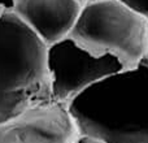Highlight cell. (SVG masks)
<instances>
[{
  "label": "cell",
  "instance_id": "obj_1",
  "mask_svg": "<svg viewBox=\"0 0 148 143\" xmlns=\"http://www.w3.org/2000/svg\"><path fill=\"white\" fill-rule=\"evenodd\" d=\"M66 107L81 135L103 143H148V68L110 74Z\"/></svg>",
  "mask_w": 148,
  "mask_h": 143
},
{
  "label": "cell",
  "instance_id": "obj_2",
  "mask_svg": "<svg viewBox=\"0 0 148 143\" xmlns=\"http://www.w3.org/2000/svg\"><path fill=\"white\" fill-rule=\"evenodd\" d=\"M48 47L10 10L0 17V122L52 103Z\"/></svg>",
  "mask_w": 148,
  "mask_h": 143
},
{
  "label": "cell",
  "instance_id": "obj_3",
  "mask_svg": "<svg viewBox=\"0 0 148 143\" xmlns=\"http://www.w3.org/2000/svg\"><path fill=\"white\" fill-rule=\"evenodd\" d=\"M68 36L94 56H114L123 69L148 55V18L121 0L84 3Z\"/></svg>",
  "mask_w": 148,
  "mask_h": 143
},
{
  "label": "cell",
  "instance_id": "obj_4",
  "mask_svg": "<svg viewBox=\"0 0 148 143\" xmlns=\"http://www.w3.org/2000/svg\"><path fill=\"white\" fill-rule=\"evenodd\" d=\"M47 68L52 102L62 104H68L87 87L123 69L114 56H94L69 36L48 46Z\"/></svg>",
  "mask_w": 148,
  "mask_h": 143
},
{
  "label": "cell",
  "instance_id": "obj_5",
  "mask_svg": "<svg viewBox=\"0 0 148 143\" xmlns=\"http://www.w3.org/2000/svg\"><path fill=\"white\" fill-rule=\"evenodd\" d=\"M78 137L66 104L56 102L0 122V143H72Z\"/></svg>",
  "mask_w": 148,
  "mask_h": 143
},
{
  "label": "cell",
  "instance_id": "obj_6",
  "mask_svg": "<svg viewBox=\"0 0 148 143\" xmlns=\"http://www.w3.org/2000/svg\"><path fill=\"white\" fill-rule=\"evenodd\" d=\"M83 0H14L12 10L47 47L66 38Z\"/></svg>",
  "mask_w": 148,
  "mask_h": 143
},
{
  "label": "cell",
  "instance_id": "obj_7",
  "mask_svg": "<svg viewBox=\"0 0 148 143\" xmlns=\"http://www.w3.org/2000/svg\"><path fill=\"white\" fill-rule=\"evenodd\" d=\"M129 8L148 18V0H121Z\"/></svg>",
  "mask_w": 148,
  "mask_h": 143
},
{
  "label": "cell",
  "instance_id": "obj_8",
  "mask_svg": "<svg viewBox=\"0 0 148 143\" xmlns=\"http://www.w3.org/2000/svg\"><path fill=\"white\" fill-rule=\"evenodd\" d=\"M72 143H103V142L97 141V139H95V138H91V137L81 135V134H79L78 138H77L75 141H73Z\"/></svg>",
  "mask_w": 148,
  "mask_h": 143
},
{
  "label": "cell",
  "instance_id": "obj_9",
  "mask_svg": "<svg viewBox=\"0 0 148 143\" xmlns=\"http://www.w3.org/2000/svg\"><path fill=\"white\" fill-rule=\"evenodd\" d=\"M13 1L14 0H0V7L4 8L5 10H12Z\"/></svg>",
  "mask_w": 148,
  "mask_h": 143
},
{
  "label": "cell",
  "instance_id": "obj_10",
  "mask_svg": "<svg viewBox=\"0 0 148 143\" xmlns=\"http://www.w3.org/2000/svg\"><path fill=\"white\" fill-rule=\"evenodd\" d=\"M142 64H143V65H146V67L148 68V55H147V56L143 59V61H142Z\"/></svg>",
  "mask_w": 148,
  "mask_h": 143
},
{
  "label": "cell",
  "instance_id": "obj_11",
  "mask_svg": "<svg viewBox=\"0 0 148 143\" xmlns=\"http://www.w3.org/2000/svg\"><path fill=\"white\" fill-rule=\"evenodd\" d=\"M4 12H7V10H5L4 8H1V7H0V17H1V16H3V13H4Z\"/></svg>",
  "mask_w": 148,
  "mask_h": 143
},
{
  "label": "cell",
  "instance_id": "obj_12",
  "mask_svg": "<svg viewBox=\"0 0 148 143\" xmlns=\"http://www.w3.org/2000/svg\"><path fill=\"white\" fill-rule=\"evenodd\" d=\"M84 3H88V1H95V0H83Z\"/></svg>",
  "mask_w": 148,
  "mask_h": 143
}]
</instances>
